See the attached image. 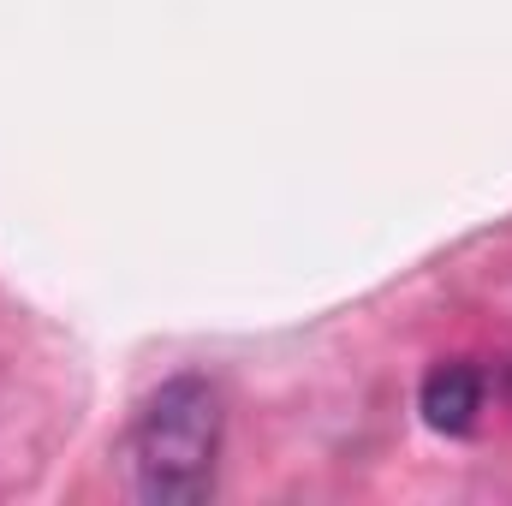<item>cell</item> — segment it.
Returning <instances> with one entry per match:
<instances>
[{"label":"cell","mask_w":512,"mask_h":506,"mask_svg":"<svg viewBox=\"0 0 512 506\" xmlns=\"http://www.w3.org/2000/svg\"><path fill=\"white\" fill-rule=\"evenodd\" d=\"M221 459V399L203 376H173L161 381L131 429V471L137 495L161 506L203 501L215 483Z\"/></svg>","instance_id":"1"},{"label":"cell","mask_w":512,"mask_h":506,"mask_svg":"<svg viewBox=\"0 0 512 506\" xmlns=\"http://www.w3.org/2000/svg\"><path fill=\"white\" fill-rule=\"evenodd\" d=\"M477 411H483V376L471 370V364H435L429 376H423V417H429V429H441V435H465L471 423H477Z\"/></svg>","instance_id":"2"}]
</instances>
